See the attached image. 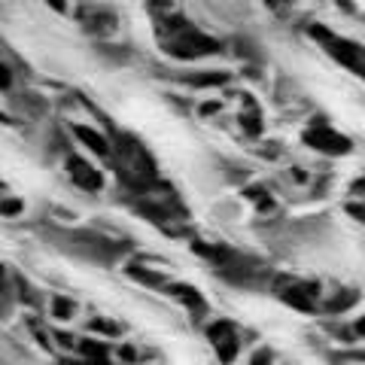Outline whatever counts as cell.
<instances>
[{
    "mask_svg": "<svg viewBox=\"0 0 365 365\" xmlns=\"http://www.w3.org/2000/svg\"><path fill=\"white\" fill-rule=\"evenodd\" d=\"M174 292L180 295V299H186V302H189L192 314H201V311H204V299H201V295H198L195 289H189V287H177Z\"/></svg>",
    "mask_w": 365,
    "mask_h": 365,
    "instance_id": "cell-7",
    "label": "cell"
},
{
    "mask_svg": "<svg viewBox=\"0 0 365 365\" xmlns=\"http://www.w3.org/2000/svg\"><path fill=\"white\" fill-rule=\"evenodd\" d=\"M207 338L213 341V347H216V353H220L222 362H232V359H235V353H237V338H235V329L228 326V323L210 326V329H207Z\"/></svg>",
    "mask_w": 365,
    "mask_h": 365,
    "instance_id": "cell-2",
    "label": "cell"
},
{
    "mask_svg": "<svg viewBox=\"0 0 365 365\" xmlns=\"http://www.w3.org/2000/svg\"><path fill=\"white\" fill-rule=\"evenodd\" d=\"M311 34H317V40L323 43L344 67H350L353 73L365 76V49H362V46L350 43V40H341V37H335V34L326 31V28H311Z\"/></svg>",
    "mask_w": 365,
    "mask_h": 365,
    "instance_id": "cell-1",
    "label": "cell"
},
{
    "mask_svg": "<svg viewBox=\"0 0 365 365\" xmlns=\"http://www.w3.org/2000/svg\"><path fill=\"white\" fill-rule=\"evenodd\" d=\"M0 287H4V268H0Z\"/></svg>",
    "mask_w": 365,
    "mask_h": 365,
    "instance_id": "cell-13",
    "label": "cell"
},
{
    "mask_svg": "<svg viewBox=\"0 0 365 365\" xmlns=\"http://www.w3.org/2000/svg\"><path fill=\"white\" fill-rule=\"evenodd\" d=\"M314 295H317V283H292L289 289H283V299L292 307H314Z\"/></svg>",
    "mask_w": 365,
    "mask_h": 365,
    "instance_id": "cell-5",
    "label": "cell"
},
{
    "mask_svg": "<svg viewBox=\"0 0 365 365\" xmlns=\"http://www.w3.org/2000/svg\"><path fill=\"white\" fill-rule=\"evenodd\" d=\"M225 73H198V76H189V83H201V86H210V83H225Z\"/></svg>",
    "mask_w": 365,
    "mask_h": 365,
    "instance_id": "cell-8",
    "label": "cell"
},
{
    "mask_svg": "<svg viewBox=\"0 0 365 365\" xmlns=\"http://www.w3.org/2000/svg\"><path fill=\"white\" fill-rule=\"evenodd\" d=\"M73 314V302H67V299H55V317H71Z\"/></svg>",
    "mask_w": 365,
    "mask_h": 365,
    "instance_id": "cell-9",
    "label": "cell"
},
{
    "mask_svg": "<svg viewBox=\"0 0 365 365\" xmlns=\"http://www.w3.org/2000/svg\"><path fill=\"white\" fill-rule=\"evenodd\" d=\"M9 79H13V76H9V71H6L4 64H0V88H6V86H9Z\"/></svg>",
    "mask_w": 365,
    "mask_h": 365,
    "instance_id": "cell-12",
    "label": "cell"
},
{
    "mask_svg": "<svg viewBox=\"0 0 365 365\" xmlns=\"http://www.w3.org/2000/svg\"><path fill=\"white\" fill-rule=\"evenodd\" d=\"M73 131H76V137H79V140H83V143L88 146L91 153H98V155H107V158H110V146H107V140H104V137H101L98 131L86 128V125H76Z\"/></svg>",
    "mask_w": 365,
    "mask_h": 365,
    "instance_id": "cell-6",
    "label": "cell"
},
{
    "mask_svg": "<svg viewBox=\"0 0 365 365\" xmlns=\"http://www.w3.org/2000/svg\"><path fill=\"white\" fill-rule=\"evenodd\" d=\"M67 168H71V177L76 180V186H83V189H101V174L95 168H88L83 158H71V162H67Z\"/></svg>",
    "mask_w": 365,
    "mask_h": 365,
    "instance_id": "cell-4",
    "label": "cell"
},
{
    "mask_svg": "<svg viewBox=\"0 0 365 365\" xmlns=\"http://www.w3.org/2000/svg\"><path fill=\"white\" fill-rule=\"evenodd\" d=\"M0 189H4V182H0Z\"/></svg>",
    "mask_w": 365,
    "mask_h": 365,
    "instance_id": "cell-14",
    "label": "cell"
},
{
    "mask_svg": "<svg viewBox=\"0 0 365 365\" xmlns=\"http://www.w3.org/2000/svg\"><path fill=\"white\" fill-rule=\"evenodd\" d=\"M250 365H271V356H268V350H262V353H256V359L250 362Z\"/></svg>",
    "mask_w": 365,
    "mask_h": 365,
    "instance_id": "cell-11",
    "label": "cell"
},
{
    "mask_svg": "<svg viewBox=\"0 0 365 365\" xmlns=\"http://www.w3.org/2000/svg\"><path fill=\"white\" fill-rule=\"evenodd\" d=\"M91 326H95L98 332H104V335H119V326H116V323H104V319H95Z\"/></svg>",
    "mask_w": 365,
    "mask_h": 365,
    "instance_id": "cell-10",
    "label": "cell"
},
{
    "mask_svg": "<svg viewBox=\"0 0 365 365\" xmlns=\"http://www.w3.org/2000/svg\"><path fill=\"white\" fill-rule=\"evenodd\" d=\"M304 140L311 143V146H317V150H323V153H347L350 150L347 137H341V134L329 131V128H323V131H307Z\"/></svg>",
    "mask_w": 365,
    "mask_h": 365,
    "instance_id": "cell-3",
    "label": "cell"
}]
</instances>
